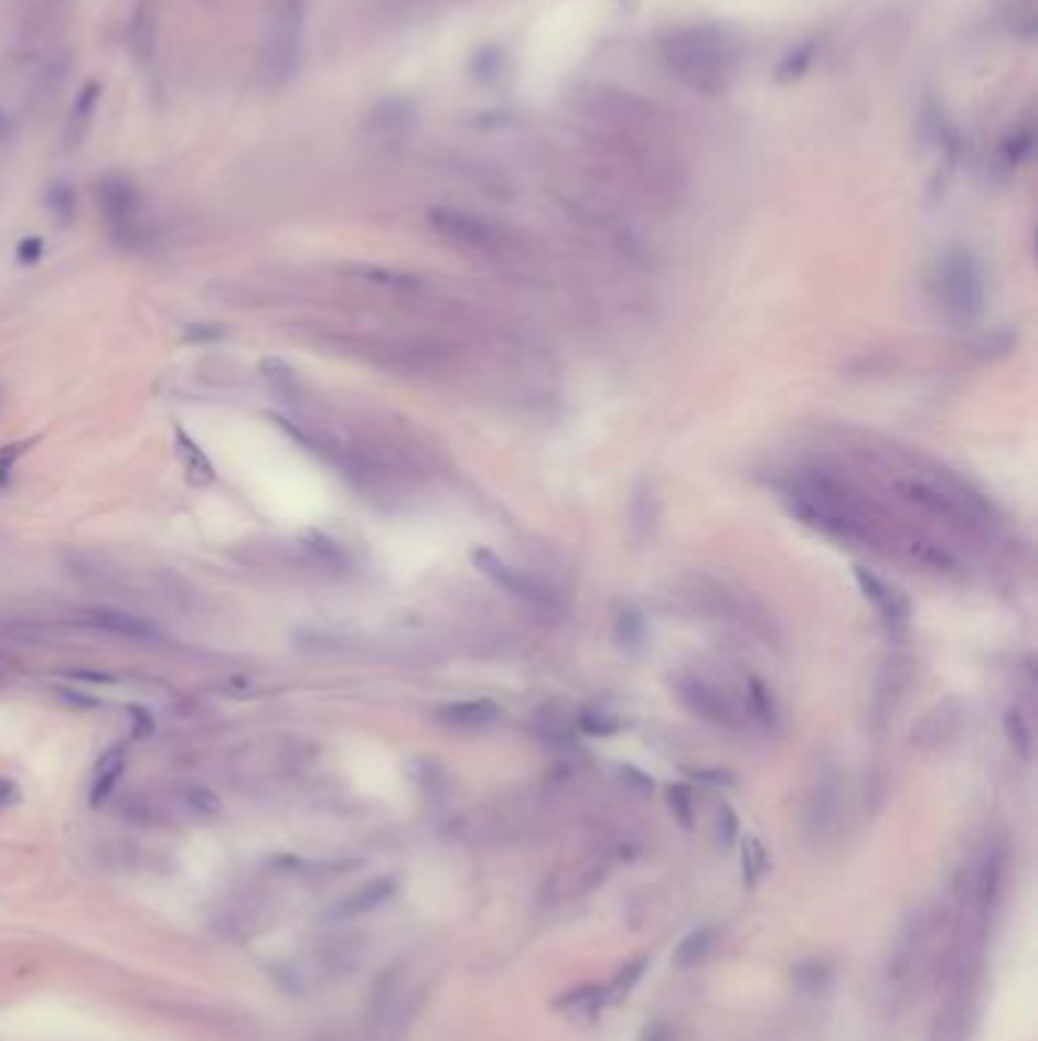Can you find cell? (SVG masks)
<instances>
[{
    "label": "cell",
    "mask_w": 1038,
    "mask_h": 1041,
    "mask_svg": "<svg viewBox=\"0 0 1038 1041\" xmlns=\"http://www.w3.org/2000/svg\"><path fill=\"white\" fill-rule=\"evenodd\" d=\"M304 37V0H278L271 25H268L266 50H263V77L268 89H283L302 62Z\"/></svg>",
    "instance_id": "6da1fadb"
},
{
    "label": "cell",
    "mask_w": 1038,
    "mask_h": 1041,
    "mask_svg": "<svg viewBox=\"0 0 1038 1041\" xmlns=\"http://www.w3.org/2000/svg\"><path fill=\"white\" fill-rule=\"evenodd\" d=\"M938 932V916L932 911H913L901 923L899 935L892 941V951L887 959V987L889 992L911 990L913 978L923 972L925 959L932 953V941Z\"/></svg>",
    "instance_id": "7a4b0ae2"
},
{
    "label": "cell",
    "mask_w": 1038,
    "mask_h": 1041,
    "mask_svg": "<svg viewBox=\"0 0 1038 1041\" xmlns=\"http://www.w3.org/2000/svg\"><path fill=\"white\" fill-rule=\"evenodd\" d=\"M938 302L948 311L950 318L969 320L981 311L984 299V283H981V268L969 254L953 250L938 262L935 275Z\"/></svg>",
    "instance_id": "3957f363"
},
{
    "label": "cell",
    "mask_w": 1038,
    "mask_h": 1041,
    "mask_svg": "<svg viewBox=\"0 0 1038 1041\" xmlns=\"http://www.w3.org/2000/svg\"><path fill=\"white\" fill-rule=\"evenodd\" d=\"M667 52V62L683 79H688L692 86L700 89H713L723 83V52H719V40H713L704 31H685L679 37L671 40V46H664Z\"/></svg>",
    "instance_id": "277c9868"
},
{
    "label": "cell",
    "mask_w": 1038,
    "mask_h": 1041,
    "mask_svg": "<svg viewBox=\"0 0 1038 1041\" xmlns=\"http://www.w3.org/2000/svg\"><path fill=\"white\" fill-rule=\"evenodd\" d=\"M101 207L107 216V226L116 238L128 247L143 238V214H140L138 192L128 186L126 180H107L101 186Z\"/></svg>",
    "instance_id": "5b68a950"
},
{
    "label": "cell",
    "mask_w": 1038,
    "mask_h": 1041,
    "mask_svg": "<svg viewBox=\"0 0 1038 1041\" xmlns=\"http://www.w3.org/2000/svg\"><path fill=\"white\" fill-rule=\"evenodd\" d=\"M676 695L683 700L688 710L700 716V719H707V722L725 725V728H735L740 722V712L731 704V698L725 695L723 688L707 683L704 676L695 674H683L676 679Z\"/></svg>",
    "instance_id": "8992f818"
},
{
    "label": "cell",
    "mask_w": 1038,
    "mask_h": 1041,
    "mask_svg": "<svg viewBox=\"0 0 1038 1041\" xmlns=\"http://www.w3.org/2000/svg\"><path fill=\"white\" fill-rule=\"evenodd\" d=\"M430 223L436 226V232H442L445 238L472 247V250L496 254L503 247V235L479 216L460 214V211H432Z\"/></svg>",
    "instance_id": "52a82bcc"
},
{
    "label": "cell",
    "mask_w": 1038,
    "mask_h": 1041,
    "mask_svg": "<svg viewBox=\"0 0 1038 1041\" xmlns=\"http://www.w3.org/2000/svg\"><path fill=\"white\" fill-rule=\"evenodd\" d=\"M472 560H475V567H479L488 579H494L500 588H506L509 594L527 600V603H536V607H543V603L552 600V594H548V588H545L543 582H536V579L527 576L524 570L512 567V564H506L503 558H496L494 551H484L482 548V551L472 555Z\"/></svg>",
    "instance_id": "ba28073f"
},
{
    "label": "cell",
    "mask_w": 1038,
    "mask_h": 1041,
    "mask_svg": "<svg viewBox=\"0 0 1038 1041\" xmlns=\"http://www.w3.org/2000/svg\"><path fill=\"white\" fill-rule=\"evenodd\" d=\"M837 813H841V780L828 768L816 786H813L811 798H807V811H804V823L813 838H825L837 823Z\"/></svg>",
    "instance_id": "9c48e42d"
},
{
    "label": "cell",
    "mask_w": 1038,
    "mask_h": 1041,
    "mask_svg": "<svg viewBox=\"0 0 1038 1041\" xmlns=\"http://www.w3.org/2000/svg\"><path fill=\"white\" fill-rule=\"evenodd\" d=\"M853 576H856V582H859L862 594L871 600L874 610L880 612V619H884V622L892 624V627H905V624H908L911 607H908V600H905L901 591L889 588L884 579H877V576L865 570V567H856Z\"/></svg>",
    "instance_id": "30bf717a"
},
{
    "label": "cell",
    "mask_w": 1038,
    "mask_h": 1041,
    "mask_svg": "<svg viewBox=\"0 0 1038 1041\" xmlns=\"http://www.w3.org/2000/svg\"><path fill=\"white\" fill-rule=\"evenodd\" d=\"M901 491L908 494L911 503L917 506H923L925 512H932L938 518H948L950 524H972V515H969V508L960 496L948 494V491H941L935 484H925V482H901Z\"/></svg>",
    "instance_id": "8fae6325"
},
{
    "label": "cell",
    "mask_w": 1038,
    "mask_h": 1041,
    "mask_svg": "<svg viewBox=\"0 0 1038 1041\" xmlns=\"http://www.w3.org/2000/svg\"><path fill=\"white\" fill-rule=\"evenodd\" d=\"M83 622L95 627V631H104V634H114V636H126V640H156L159 631L152 627L147 619H140V615H128V612L119 610H95L86 612V619Z\"/></svg>",
    "instance_id": "7c38bea8"
},
{
    "label": "cell",
    "mask_w": 1038,
    "mask_h": 1041,
    "mask_svg": "<svg viewBox=\"0 0 1038 1041\" xmlns=\"http://www.w3.org/2000/svg\"><path fill=\"white\" fill-rule=\"evenodd\" d=\"M1002 874H1005V847L996 844V847H989L984 852V859L977 865V871L972 874V895H975V902L981 904V911H987L989 904L996 902V895H999L1002 889Z\"/></svg>",
    "instance_id": "4fadbf2b"
},
{
    "label": "cell",
    "mask_w": 1038,
    "mask_h": 1041,
    "mask_svg": "<svg viewBox=\"0 0 1038 1041\" xmlns=\"http://www.w3.org/2000/svg\"><path fill=\"white\" fill-rule=\"evenodd\" d=\"M174 454H178L180 466L186 472V479L192 484H211L216 482V472L211 458L202 451V444L192 439L190 432L183 430V427H174Z\"/></svg>",
    "instance_id": "5bb4252c"
},
{
    "label": "cell",
    "mask_w": 1038,
    "mask_h": 1041,
    "mask_svg": "<svg viewBox=\"0 0 1038 1041\" xmlns=\"http://www.w3.org/2000/svg\"><path fill=\"white\" fill-rule=\"evenodd\" d=\"M393 889H396V883H393L390 877L372 880V883H366L363 889L351 892L347 899H342V902H339V908L332 911V916H335V920H354V916L372 914L375 908H381V904L390 899Z\"/></svg>",
    "instance_id": "9a60e30c"
},
{
    "label": "cell",
    "mask_w": 1038,
    "mask_h": 1041,
    "mask_svg": "<svg viewBox=\"0 0 1038 1041\" xmlns=\"http://www.w3.org/2000/svg\"><path fill=\"white\" fill-rule=\"evenodd\" d=\"M126 750L114 747L101 755V762L95 768V780H92V804L98 807L104 801L114 795V788L119 786V780L126 774Z\"/></svg>",
    "instance_id": "2e32d148"
},
{
    "label": "cell",
    "mask_w": 1038,
    "mask_h": 1041,
    "mask_svg": "<svg viewBox=\"0 0 1038 1041\" xmlns=\"http://www.w3.org/2000/svg\"><path fill=\"white\" fill-rule=\"evenodd\" d=\"M500 710H496L491 700H460V704H448L439 710V719L445 725H457V728H479V725L494 722Z\"/></svg>",
    "instance_id": "e0dca14e"
},
{
    "label": "cell",
    "mask_w": 1038,
    "mask_h": 1041,
    "mask_svg": "<svg viewBox=\"0 0 1038 1041\" xmlns=\"http://www.w3.org/2000/svg\"><path fill=\"white\" fill-rule=\"evenodd\" d=\"M969 1005L963 999H950L944 1011H938L935 1027H932V1041H965L969 1035Z\"/></svg>",
    "instance_id": "ac0fdd59"
},
{
    "label": "cell",
    "mask_w": 1038,
    "mask_h": 1041,
    "mask_svg": "<svg viewBox=\"0 0 1038 1041\" xmlns=\"http://www.w3.org/2000/svg\"><path fill=\"white\" fill-rule=\"evenodd\" d=\"M835 978V968L825 959H807L792 968V987L804 996H820L828 990V984Z\"/></svg>",
    "instance_id": "d6986e66"
},
{
    "label": "cell",
    "mask_w": 1038,
    "mask_h": 1041,
    "mask_svg": "<svg viewBox=\"0 0 1038 1041\" xmlns=\"http://www.w3.org/2000/svg\"><path fill=\"white\" fill-rule=\"evenodd\" d=\"M713 947H716V929L697 926L695 932H688L679 941V947L673 953V963H676V968H692V965L704 963Z\"/></svg>",
    "instance_id": "ffe728a7"
},
{
    "label": "cell",
    "mask_w": 1038,
    "mask_h": 1041,
    "mask_svg": "<svg viewBox=\"0 0 1038 1041\" xmlns=\"http://www.w3.org/2000/svg\"><path fill=\"white\" fill-rule=\"evenodd\" d=\"M1005 734H1008V743L1014 747V752H1017L1024 762H1029V759H1032V728H1029V719H1026L1024 712H1005Z\"/></svg>",
    "instance_id": "44dd1931"
},
{
    "label": "cell",
    "mask_w": 1038,
    "mask_h": 1041,
    "mask_svg": "<svg viewBox=\"0 0 1038 1041\" xmlns=\"http://www.w3.org/2000/svg\"><path fill=\"white\" fill-rule=\"evenodd\" d=\"M607 999V990L603 987H597V984H585L579 990L564 992L560 999H557V1008H564V1011H595L600 1008Z\"/></svg>",
    "instance_id": "7402d4cb"
},
{
    "label": "cell",
    "mask_w": 1038,
    "mask_h": 1041,
    "mask_svg": "<svg viewBox=\"0 0 1038 1041\" xmlns=\"http://www.w3.org/2000/svg\"><path fill=\"white\" fill-rule=\"evenodd\" d=\"M747 698H749V710H752V716H759L761 722H773V719L780 716V710H777V700H773L771 691H768L764 683H759V679H749Z\"/></svg>",
    "instance_id": "603a6c76"
},
{
    "label": "cell",
    "mask_w": 1038,
    "mask_h": 1041,
    "mask_svg": "<svg viewBox=\"0 0 1038 1041\" xmlns=\"http://www.w3.org/2000/svg\"><path fill=\"white\" fill-rule=\"evenodd\" d=\"M764 868H768V852L761 847L759 838H747L743 840V877H747L749 883H756L761 874H764Z\"/></svg>",
    "instance_id": "cb8c5ba5"
},
{
    "label": "cell",
    "mask_w": 1038,
    "mask_h": 1041,
    "mask_svg": "<svg viewBox=\"0 0 1038 1041\" xmlns=\"http://www.w3.org/2000/svg\"><path fill=\"white\" fill-rule=\"evenodd\" d=\"M667 804H671L673 816L679 819V826L692 828V823H695V801H692V792H688V786H671V788H667Z\"/></svg>",
    "instance_id": "d4e9b609"
},
{
    "label": "cell",
    "mask_w": 1038,
    "mask_h": 1041,
    "mask_svg": "<svg viewBox=\"0 0 1038 1041\" xmlns=\"http://www.w3.org/2000/svg\"><path fill=\"white\" fill-rule=\"evenodd\" d=\"M34 442H38V439H28V442L3 444V448H0V491H3L7 484H10V479H13L15 463H19V458H22V454H25L28 448H31V444H34Z\"/></svg>",
    "instance_id": "484cf974"
},
{
    "label": "cell",
    "mask_w": 1038,
    "mask_h": 1041,
    "mask_svg": "<svg viewBox=\"0 0 1038 1041\" xmlns=\"http://www.w3.org/2000/svg\"><path fill=\"white\" fill-rule=\"evenodd\" d=\"M128 719H131V737L135 740H150L156 734V719L147 707L140 704H128Z\"/></svg>",
    "instance_id": "4316f807"
},
{
    "label": "cell",
    "mask_w": 1038,
    "mask_h": 1041,
    "mask_svg": "<svg viewBox=\"0 0 1038 1041\" xmlns=\"http://www.w3.org/2000/svg\"><path fill=\"white\" fill-rule=\"evenodd\" d=\"M579 725H582V731H588V734H595V737H607L619 731V722H616L612 716H607V712H585L582 719H579Z\"/></svg>",
    "instance_id": "83f0119b"
},
{
    "label": "cell",
    "mask_w": 1038,
    "mask_h": 1041,
    "mask_svg": "<svg viewBox=\"0 0 1038 1041\" xmlns=\"http://www.w3.org/2000/svg\"><path fill=\"white\" fill-rule=\"evenodd\" d=\"M737 831H740V828H737L735 811H731V807H719V816H716V838H719V844H723V847H731L737 840Z\"/></svg>",
    "instance_id": "f1b7e54d"
},
{
    "label": "cell",
    "mask_w": 1038,
    "mask_h": 1041,
    "mask_svg": "<svg viewBox=\"0 0 1038 1041\" xmlns=\"http://www.w3.org/2000/svg\"><path fill=\"white\" fill-rule=\"evenodd\" d=\"M643 968H646V959H636V963L628 965V968H621V975L616 978V984H612V990H616V992L631 990L633 984L640 980V975H643Z\"/></svg>",
    "instance_id": "f546056e"
},
{
    "label": "cell",
    "mask_w": 1038,
    "mask_h": 1041,
    "mask_svg": "<svg viewBox=\"0 0 1038 1041\" xmlns=\"http://www.w3.org/2000/svg\"><path fill=\"white\" fill-rule=\"evenodd\" d=\"M621 780L631 783L636 792H652V780H649L646 774H640L636 768H621Z\"/></svg>",
    "instance_id": "4dcf8cb0"
},
{
    "label": "cell",
    "mask_w": 1038,
    "mask_h": 1041,
    "mask_svg": "<svg viewBox=\"0 0 1038 1041\" xmlns=\"http://www.w3.org/2000/svg\"><path fill=\"white\" fill-rule=\"evenodd\" d=\"M40 254H43V242H40V238L19 244V262H38Z\"/></svg>",
    "instance_id": "1f68e13d"
},
{
    "label": "cell",
    "mask_w": 1038,
    "mask_h": 1041,
    "mask_svg": "<svg viewBox=\"0 0 1038 1041\" xmlns=\"http://www.w3.org/2000/svg\"><path fill=\"white\" fill-rule=\"evenodd\" d=\"M640 1041H673V1032L667 1023H652V1027L643 1029Z\"/></svg>",
    "instance_id": "d6a6232c"
},
{
    "label": "cell",
    "mask_w": 1038,
    "mask_h": 1041,
    "mask_svg": "<svg viewBox=\"0 0 1038 1041\" xmlns=\"http://www.w3.org/2000/svg\"><path fill=\"white\" fill-rule=\"evenodd\" d=\"M19 801V786L13 780H0V807H10Z\"/></svg>",
    "instance_id": "836d02e7"
},
{
    "label": "cell",
    "mask_w": 1038,
    "mask_h": 1041,
    "mask_svg": "<svg viewBox=\"0 0 1038 1041\" xmlns=\"http://www.w3.org/2000/svg\"><path fill=\"white\" fill-rule=\"evenodd\" d=\"M220 335H223V330H207V326H192V330L186 332V339H190V342H204V339H220Z\"/></svg>",
    "instance_id": "e575fe53"
},
{
    "label": "cell",
    "mask_w": 1038,
    "mask_h": 1041,
    "mask_svg": "<svg viewBox=\"0 0 1038 1041\" xmlns=\"http://www.w3.org/2000/svg\"><path fill=\"white\" fill-rule=\"evenodd\" d=\"M0 396H3V390H0Z\"/></svg>",
    "instance_id": "d590c367"
}]
</instances>
